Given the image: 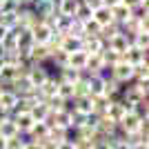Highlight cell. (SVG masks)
<instances>
[{"instance_id":"obj_16","label":"cell","mask_w":149,"mask_h":149,"mask_svg":"<svg viewBox=\"0 0 149 149\" xmlns=\"http://www.w3.org/2000/svg\"><path fill=\"white\" fill-rule=\"evenodd\" d=\"M18 134V127H16V123H13V118L9 116L7 120H2L0 123V136H5V138H11Z\"/></svg>"},{"instance_id":"obj_29","label":"cell","mask_w":149,"mask_h":149,"mask_svg":"<svg viewBox=\"0 0 149 149\" xmlns=\"http://www.w3.org/2000/svg\"><path fill=\"white\" fill-rule=\"evenodd\" d=\"M9 118V111H7V109H2V107H0V123H2V120H7Z\"/></svg>"},{"instance_id":"obj_19","label":"cell","mask_w":149,"mask_h":149,"mask_svg":"<svg viewBox=\"0 0 149 149\" xmlns=\"http://www.w3.org/2000/svg\"><path fill=\"white\" fill-rule=\"evenodd\" d=\"M0 25H5L7 29H13L18 27V11H0Z\"/></svg>"},{"instance_id":"obj_27","label":"cell","mask_w":149,"mask_h":149,"mask_svg":"<svg viewBox=\"0 0 149 149\" xmlns=\"http://www.w3.org/2000/svg\"><path fill=\"white\" fill-rule=\"evenodd\" d=\"M82 5H87L89 9L93 11V9H98V7L102 5V0H82Z\"/></svg>"},{"instance_id":"obj_25","label":"cell","mask_w":149,"mask_h":149,"mask_svg":"<svg viewBox=\"0 0 149 149\" xmlns=\"http://www.w3.org/2000/svg\"><path fill=\"white\" fill-rule=\"evenodd\" d=\"M71 16H62V13H58V18H56V29L58 31H67L69 25H71Z\"/></svg>"},{"instance_id":"obj_18","label":"cell","mask_w":149,"mask_h":149,"mask_svg":"<svg viewBox=\"0 0 149 149\" xmlns=\"http://www.w3.org/2000/svg\"><path fill=\"white\" fill-rule=\"evenodd\" d=\"M16 100H18V96H16L11 89L0 91V107H2V109H7V111H9V109L13 107V102H16Z\"/></svg>"},{"instance_id":"obj_35","label":"cell","mask_w":149,"mask_h":149,"mask_svg":"<svg viewBox=\"0 0 149 149\" xmlns=\"http://www.w3.org/2000/svg\"><path fill=\"white\" fill-rule=\"evenodd\" d=\"M0 67H2V60H0Z\"/></svg>"},{"instance_id":"obj_21","label":"cell","mask_w":149,"mask_h":149,"mask_svg":"<svg viewBox=\"0 0 149 149\" xmlns=\"http://www.w3.org/2000/svg\"><path fill=\"white\" fill-rule=\"evenodd\" d=\"M56 93L60 96L62 100H67V98H74V82L60 80V82H58V87H56Z\"/></svg>"},{"instance_id":"obj_15","label":"cell","mask_w":149,"mask_h":149,"mask_svg":"<svg viewBox=\"0 0 149 149\" xmlns=\"http://www.w3.org/2000/svg\"><path fill=\"white\" fill-rule=\"evenodd\" d=\"M29 136H31V140H42V138L49 136V127L45 123H33V127L29 129Z\"/></svg>"},{"instance_id":"obj_11","label":"cell","mask_w":149,"mask_h":149,"mask_svg":"<svg viewBox=\"0 0 149 149\" xmlns=\"http://www.w3.org/2000/svg\"><path fill=\"white\" fill-rule=\"evenodd\" d=\"M85 62H87V54H85L82 49H78V51H71V54H69L67 67H74V69H82V67H85Z\"/></svg>"},{"instance_id":"obj_12","label":"cell","mask_w":149,"mask_h":149,"mask_svg":"<svg viewBox=\"0 0 149 149\" xmlns=\"http://www.w3.org/2000/svg\"><path fill=\"white\" fill-rule=\"evenodd\" d=\"M102 65H105V62H102V58H100L98 54H87V62H85L82 69H87V71H91V74L98 76V71H100Z\"/></svg>"},{"instance_id":"obj_30","label":"cell","mask_w":149,"mask_h":149,"mask_svg":"<svg viewBox=\"0 0 149 149\" xmlns=\"http://www.w3.org/2000/svg\"><path fill=\"white\" fill-rule=\"evenodd\" d=\"M120 0H102V5H107V7H113V5H118Z\"/></svg>"},{"instance_id":"obj_5","label":"cell","mask_w":149,"mask_h":149,"mask_svg":"<svg viewBox=\"0 0 149 149\" xmlns=\"http://www.w3.org/2000/svg\"><path fill=\"white\" fill-rule=\"evenodd\" d=\"M51 27H47L45 22H38L36 27H31V33H33V40H36V45H47V40H49L51 36Z\"/></svg>"},{"instance_id":"obj_34","label":"cell","mask_w":149,"mask_h":149,"mask_svg":"<svg viewBox=\"0 0 149 149\" xmlns=\"http://www.w3.org/2000/svg\"><path fill=\"white\" fill-rule=\"evenodd\" d=\"M5 54H7V51H5V47H2V45H0V60H2V58H5Z\"/></svg>"},{"instance_id":"obj_36","label":"cell","mask_w":149,"mask_h":149,"mask_svg":"<svg viewBox=\"0 0 149 149\" xmlns=\"http://www.w3.org/2000/svg\"><path fill=\"white\" fill-rule=\"evenodd\" d=\"M0 91H2V89H0Z\"/></svg>"},{"instance_id":"obj_26","label":"cell","mask_w":149,"mask_h":149,"mask_svg":"<svg viewBox=\"0 0 149 149\" xmlns=\"http://www.w3.org/2000/svg\"><path fill=\"white\" fill-rule=\"evenodd\" d=\"M22 140H20V136L16 134V136H11V138H7V149H22Z\"/></svg>"},{"instance_id":"obj_2","label":"cell","mask_w":149,"mask_h":149,"mask_svg":"<svg viewBox=\"0 0 149 149\" xmlns=\"http://www.w3.org/2000/svg\"><path fill=\"white\" fill-rule=\"evenodd\" d=\"M131 71H134V65H129V62H116L113 65V80H118L120 85H127V82H131Z\"/></svg>"},{"instance_id":"obj_17","label":"cell","mask_w":149,"mask_h":149,"mask_svg":"<svg viewBox=\"0 0 149 149\" xmlns=\"http://www.w3.org/2000/svg\"><path fill=\"white\" fill-rule=\"evenodd\" d=\"M129 18L138 20V22H147V20H149V7L147 5H136L134 9H131Z\"/></svg>"},{"instance_id":"obj_33","label":"cell","mask_w":149,"mask_h":149,"mask_svg":"<svg viewBox=\"0 0 149 149\" xmlns=\"http://www.w3.org/2000/svg\"><path fill=\"white\" fill-rule=\"evenodd\" d=\"M42 2H49V0H31V7L33 5H42Z\"/></svg>"},{"instance_id":"obj_14","label":"cell","mask_w":149,"mask_h":149,"mask_svg":"<svg viewBox=\"0 0 149 149\" xmlns=\"http://www.w3.org/2000/svg\"><path fill=\"white\" fill-rule=\"evenodd\" d=\"M93 109V98L91 96H80V98H76V111L78 113H91Z\"/></svg>"},{"instance_id":"obj_10","label":"cell","mask_w":149,"mask_h":149,"mask_svg":"<svg viewBox=\"0 0 149 149\" xmlns=\"http://www.w3.org/2000/svg\"><path fill=\"white\" fill-rule=\"evenodd\" d=\"M60 49L67 51V54L78 51V49H80V38H78V36H71V33H65V38H62V42H60Z\"/></svg>"},{"instance_id":"obj_28","label":"cell","mask_w":149,"mask_h":149,"mask_svg":"<svg viewBox=\"0 0 149 149\" xmlns=\"http://www.w3.org/2000/svg\"><path fill=\"white\" fill-rule=\"evenodd\" d=\"M58 149H76V145L71 140H62V143H58Z\"/></svg>"},{"instance_id":"obj_1","label":"cell","mask_w":149,"mask_h":149,"mask_svg":"<svg viewBox=\"0 0 149 149\" xmlns=\"http://www.w3.org/2000/svg\"><path fill=\"white\" fill-rule=\"evenodd\" d=\"M149 49H143V47H136V45H129V49L123 54V60L129 62V65H140V62H147Z\"/></svg>"},{"instance_id":"obj_24","label":"cell","mask_w":149,"mask_h":149,"mask_svg":"<svg viewBox=\"0 0 149 149\" xmlns=\"http://www.w3.org/2000/svg\"><path fill=\"white\" fill-rule=\"evenodd\" d=\"M91 13H93L91 9H89L87 5H82V2H80V7L76 9V16H74V18H78V20H80V22H87V20L91 18Z\"/></svg>"},{"instance_id":"obj_7","label":"cell","mask_w":149,"mask_h":149,"mask_svg":"<svg viewBox=\"0 0 149 149\" xmlns=\"http://www.w3.org/2000/svg\"><path fill=\"white\" fill-rule=\"evenodd\" d=\"M51 54H54V51H51L47 45H33V47H31V58H33V62H40V65L49 60Z\"/></svg>"},{"instance_id":"obj_20","label":"cell","mask_w":149,"mask_h":149,"mask_svg":"<svg viewBox=\"0 0 149 149\" xmlns=\"http://www.w3.org/2000/svg\"><path fill=\"white\" fill-rule=\"evenodd\" d=\"M29 113H31V118L36 120V123H40V120L49 113V109H47V105H45V102H33V105H31V109H29Z\"/></svg>"},{"instance_id":"obj_6","label":"cell","mask_w":149,"mask_h":149,"mask_svg":"<svg viewBox=\"0 0 149 149\" xmlns=\"http://www.w3.org/2000/svg\"><path fill=\"white\" fill-rule=\"evenodd\" d=\"M16 40H18V49H31L36 45L31 29H25V27H18V38Z\"/></svg>"},{"instance_id":"obj_31","label":"cell","mask_w":149,"mask_h":149,"mask_svg":"<svg viewBox=\"0 0 149 149\" xmlns=\"http://www.w3.org/2000/svg\"><path fill=\"white\" fill-rule=\"evenodd\" d=\"M5 33H7V27H5V25H0V42H2V38H5Z\"/></svg>"},{"instance_id":"obj_23","label":"cell","mask_w":149,"mask_h":149,"mask_svg":"<svg viewBox=\"0 0 149 149\" xmlns=\"http://www.w3.org/2000/svg\"><path fill=\"white\" fill-rule=\"evenodd\" d=\"M100 29H102V27H100V25H98V22H96L93 18H89L87 22L82 25V36H98V33H100Z\"/></svg>"},{"instance_id":"obj_22","label":"cell","mask_w":149,"mask_h":149,"mask_svg":"<svg viewBox=\"0 0 149 149\" xmlns=\"http://www.w3.org/2000/svg\"><path fill=\"white\" fill-rule=\"evenodd\" d=\"M131 111L136 113L138 118L147 120V111H149V107H147V98H140L138 102H134V105H131Z\"/></svg>"},{"instance_id":"obj_9","label":"cell","mask_w":149,"mask_h":149,"mask_svg":"<svg viewBox=\"0 0 149 149\" xmlns=\"http://www.w3.org/2000/svg\"><path fill=\"white\" fill-rule=\"evenodd\" d=\"M98 56L102 58V62L105 65H116V62H120L123 60V54H118V51H113V49H109V47H102V49L98 51Z\"/></svg>"},{"instance_id":"obj_4","label":"cell","mask_w":149,"mask_h":149,"mask_svg":"<svg viewBox=\"0 0 149 149\" xmlns=\"http://www.w3.org/2000/svg\"><path fill=\"white\" fill-rule=\"evenodd\" d=\"M91 18L96 20V22H98L100 27H105V25H109V22H113V16H111V7H107V5H100L98 9H93Z\"/></svg>"},{"instance_id":"obj_37","label":"cell","mask_w":149,"mask_h":149,"mask_svg":"<svg viewBox=\"0 0 149 149\" xmlns=\"http://www.w3.org/2000/svg\"><path fill=\"white\" fill-rule=\"evenodd\" d=\"M0 2H2V0H0Z\"/></svg>"},{"instance_id":"obj_8","label":"cell","mask_w":149,"mask_h":149,"mask_svg":"<svg viewBox=\"0 0 149 149\" xmlns=\"http://www.w3.org/2000/svg\"><path fill=\"white\" fill-rule=\"evenodd\" d=\"M13 123H16V127H18V134H20V131H29L31 127H33V123H36V120L31 118V113H29V111H25V113L13 116Z\"/></svg>"},{"instance_id":"obj_13","label":"cell","mask_w":149,"mask_h":149,"mask_svg":"<svg viewBox=\"0 0 149 149\" xmlns=\"http://www.w3.org/2000/svg\"><path fill=\"white\" fill-rule=\"evenodd\" d=\"M129 13H131V9H129V7H125L123 2H118V5H113V7H111L113 22H125V20L129 18Z\"/></svg>"},{"instance_id":"obj_32","label":"cell","mask_w":149,"mask_h":149,"mask_svg":"<svg viewBox=\"0 0 149 149\" xmlns=\"http://www.w3.org/2000/svg\"><path fill=\"white\" fill-rule=\"evenodd\" d=\"M0 149H7V138L0 136Z\"/></svg>"},{"instance_id":"obj_3","label":"cell","mask_w":149,"mask_h":149,"mask_svg":"<svg viewBox=\"0 0 149 149\" xmlns=\"http://www.w3.org/2000/svg\"><path fill=\"white\" fill-rule=\"evenodd\" d=\"M27 78L31 80V85H33V87H38L40 82H45L47 78H49V71H47V67H45V65L36 62V65H33V67L29 69V74H27Z\"/></svg>"}]
</instances>
